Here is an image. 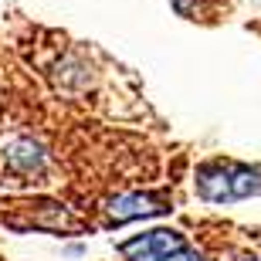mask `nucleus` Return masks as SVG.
Returning a JSON list of instances; mask_svg holds the SVG:
<instances>
[{
	"mask_svg": "<svg viewBox=\"0 0 261 261\" xmlns=\"http://www.w3.org/2000/svg\"><path fill=\"white\" fill-rule=\"evenodd\" d=\"M187 241L180 231H170V227H156V231H146L133 241L119 244L122 258L129 261H170L176 251H184Z\"/></svg>",
	"mask_w": 261,
	"mask_h": 261,
	"instance_id": "obj_2",
	"label": "nucleus"
},
{
	"mask_svg": "<svg viewBox=\"0 0 261 261\" xmlns=\"http://www.w3.org/2000/svg\"><path fill=\"white\" fill-rule=\"evenodd\" d=\"M109 224H126L136 217H153V214L166 211V197L160 194H122L116 200H109Z\"/></svg>",
	"mask_w": 261,
	"mask_h": 261,
	"instance_id": "obj_3",
	"label": "nucleus"
},
{
	"mask_svg": "<svg viewBox=\"0 0 261 261\" xmlns=\"http://www.w3.org/2000/svg\"><path fill=\"white\" fill-rule=\"evenodd\" d=\"M251 194H261V170L241 163H207L200 170L203 200H241Z\"/></svg>",
	"mask_w": 261,
	"mask_h": 261,
	"instance_id": "obj_1",
	"label": "nucleus"
},
{
	"mask_svg": "<svg viewBox=\"0 0 261 261\" xmlns=\"http://www.w3.org/2000/svg\"><path fill=\"white\" fill-rule=\"evenodd\" d=\"M4 160L14 173H38L44 166V149L34 139H10L4 149Z\"/></svg>",
	"mask_w": 261,
	"mask_h": 261,
	"instance_id": "obj_4",
	"label": "nucleus"
}]
</instances>
